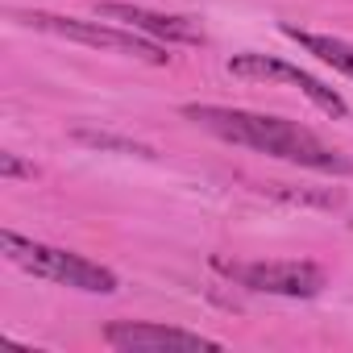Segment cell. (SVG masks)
I'll list each match as a JSON object with an SVG mask.
<instances>
[{
  "label": "cell",
  "mask_w": 353,
  "mask_h": 353,
  "mask_svg": "<svg viewBox=\"0 0 353 353\" xmlns=\"http://www.w3.org/2000/svg\"><path fill=\"white\" fill-rule=\"evenodd\" d=\"M188 121H196L200 129L216 133L221 141L233 145H250L258 154L307 166V170H324V174H349L353 162L332 150L328 141H320L307 125L283 121V117H266V112H245V108H221V104H188L183 108Z\"/></svg>",
  "instance_id": "cell-1"
},
{
  "label": "cell",
  "mask_w": 353,
  "mask_h": 353,
  "mask_svg": "<svg viewBox=\"0 0 353 353\" xmlns=\"http://www.w3.org/2000/svg\"><path fill=\"white\" fill-rule=\"evenodd\" d=\"M0 254H5L13 266L30 270L34 279H50V283H63V287H75V291H92V295H112L117 291V274L100 262H88L83 254H71V250H59V245H42V241H30V237H17V233H0Z\"/></svg>",
  "instance_id": "cell-2"
},
{
  "label": "cell",
  "mask_w": 353,
  "mask_h": 353,
  "mask_svg": "<svg viewBox=\"0 0 353 353\" xmlns=\"http://www.w3.org/2000/svg\"><path fill=\"white\" fill-rule=\"evenodd\" d=\"M13 21H21L30 30H42V34H54V38H67V42H79V46L117 50V54H129V59H141V63H154V67L170 63V54L158 42H145L133 30H112V26H100V21H75V17H59V13H42V9L13 13Z\"/></svg>",
  "instance_id": "cell-3"
},
{
  "label": "cell",
  "mask_w": 353,
  "mask_h": 353,
  "mask_svg": "<svg viewBox=\"0 0 353 353\" xmlns=\"http://www.w3.org/2000/svg\"><path fill=\"white\" fill-rule=\"evenodd\" d=\"M221 270H229L241 287L262 291V295H287V299H312L324 287V270L312 262H250V266H229L216 262Z\"/></svg>",
  "instance_id": "cell-4"
},
{
  "label": "cell",
  "mask_w": 353,
  "mask_h": 353,
  "mask_svg": "<svg viewBox=\"0 0 353 353\" xmlns=\"http://www.w3.org/2000/svg\"><path fill=\"white\" fill-rule=\"evenodd\" d=\"M229 71L237 75V79H262V83H295L316 108H324L328 117H345L349 108H345V100L332 92V88H324L316 75H307V71H299V67H291V63H279V59H266V54H233L229 59Z\"/></svg>",
  "instance_id": "cell-5"
},
{
  "label": "cell",
  "mask_w": 353,
  "mask_h": 353,
  "mask_svg": "<svg viewBox=\"0 0 353 353\" xmlns=\"http://www.w3.org/2000/svg\"><path fill=\"white\" fill-rule=\"evenodd\" d=\"M104 341L112 349H125V353H162V349H179V353H200V349H221L216 341L200 336V332H183V328H166V324H108L104 328Z\"/></svg>",
  "instance_id": "cell-6"
},
{
  "label": "cell",
  "mask_w": 353,
  "mask_h": 353,
  "mask_svg": "<svg viewBox=\"0 0 353 353\" xmlns=\"http://www.w3.org/2000/svg\"><path fill=\"white\" fill-rule=\"evenodd\" d=\"M96 17H100V21L129 26L133 34H150V38H162V42H183V46L204 42V34H200L188 17L154 13V9H141V5H125V0H104V5H96Z\"/></svg>",
  "instance_id": "cell-7"
},
{
  "label": "cell",
  "mask_w": 353,
  "mask_h": 353,
  "mask_svg": "<svg viewBox=\"0 0 353 353\" xmlns=\"http://www.w3.org/2000/svg\"><path fill=\"white\" fill-rule=\"evenodd\" d=\"M283 34L295 38V42H299L307 54H316L320 63H328V67H336V71H345V75L353 79V42L324 38V34H307V30H295V26H283Z\"/></svg>",
  "instance_id": "cell-8"
},
{
  "label": "cell",
  "mask_w": 353,
  "mask_h": 353,
  "mask_svg": "<svg viewBox=\"0 0 353 353\" xmlns=\"http://www.w3.org/2000/svg\"><path fill=\"white\" fill-rule=\"evenodd\" d=\"M71 137H75V141H83V145H96V150H121V154H150V145H137V141H125V137H112V133H92V129H75Z\"/></svg>",
  "instance_id": "cell-9"
},
{
  "label": "cell",
  "mask_w": 353,
  "mask_h": 353,
  "mask_svg": "<svg viewBox=\"0 0 353 353\" xmlns=\"http://www.w3.org/2000/svg\"><path fill=\"white\" fill-rule=\"evenodd\" d=\"M0 174L5 179H34V166H26V162H17V154H0Z\"/></svg>",
  "instance_id": "cell-10"
}]
</instances>
